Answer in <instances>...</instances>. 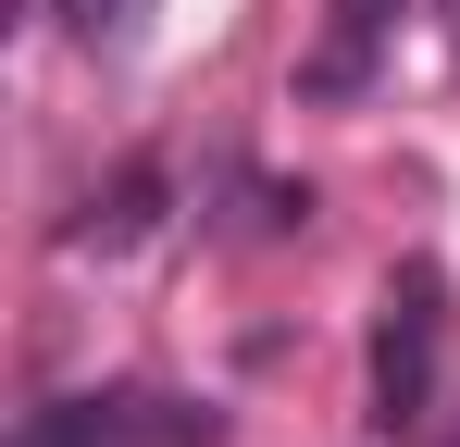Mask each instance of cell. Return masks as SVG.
Listing matches in <instances>:
<instances>
[{
  "mask_svg": "<svg viewBox=\"0 0 460 447\" xmlns=\"http://www.w3.org/2000/svg\"><path fill=\"white\" fill-rule=\"evenodd\" d=\"M50 13H63L87 50H100V38H137V13H150V0H50Z\"/></svg>",
  "mask_w": 460,
  "mask_h": 447,
  "instance_id": "obj_5",
  "label": "cell"
},
{
  "mask_svg": "<svg viewBox=\"0 0 460 447\" xmlns=\"http://www.w3.org/2000/svg\"><path fill=\"white\" fill-rule=\"evenodd\" d=\"M385 25H398V0H323V38L299 50V100H361Z\"/></svg>",
  "mask_w": 460,
  "mask_h": 447,
  "instance_id": "obj_2",
  "label": "cell"
},
{
  "mask_svg": "<svg viewBox=\"0 0 460 447\" xmlns=\"http://www.w3.org/2000/svg\"><path fill=\"white\" fill-rule=\"evenodd\" d=\"M13 447H125V398H50V410H25Z\"/></svg>",
  "mask_w": 460,
  "mask_h": 447,
  "instance_id": "obj_4",
  "label": "cell"
},
{
  "mask_svg": "<svg viewBox=\"0 0 460 447\" xmlns=\"http://www.w3.org/2000/svg\"><path fill=\"white\" fill-rule=\"evenodd\" d=\"M436 348H448V274H436V261H398L385 298H374V385H361L374 435H423V410H436Z\"/></svg>",
  "mask_w": 460,
  "mask_h": 447,
  "instance_id": "obj_1",
  "label": "cell"
},
{
  "mask_svg": "<svg viewBox=\"0 0 460 447\" xmlns=\"http://www.w3.org/2000/svg\"><path fill=\"white\" fill-rule=\"evenodd\" d=\"M448 38H460V0H448Z\"/></svg>",
  "mask_w": 460,
  "mask_h": 447,
  "instance_id": "obj_6",
  "label": "cell"
},
{
  "mask_svg": "<svg viewBox=\"0 0 460 447\" xmlns=\"http://www.w3.org/2000/svg\"><path fill=\"white\" fill-rule=\"evenodd\" d=\"M87 212H100V199H87ZM150 224H162V162H137V174L112 187V212H100V224H75L63 249H75V261H87V249H137Z\"/></svg>",
  "mask_w": 460,
  "mask_h": 447,
  "instance_id": "obj_3",
  "label": "cell"
}]
</instances>
